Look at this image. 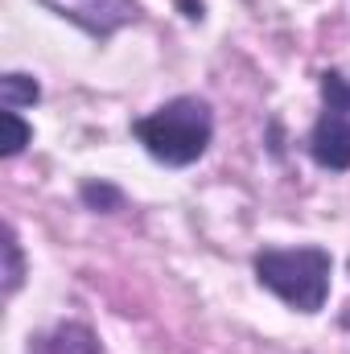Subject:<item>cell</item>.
<instances>
[{
    "label": "cell",
    "instance_id": "1",
    "mask_svg": "<svg viewBox=\"0 0 350 354\" xmlns=\"http://www.w3.org/2000/svg\"><path fill=\"white\" fill-rule=\"evenodd\" d=\"M136 140L149 149L153 161L169 165V169H185L194 161H202V153L210 149L214 136V115L210 103L198 95H177L169 103H161L157 111L140 115L132 124Z\"/></svg>",
    "mask_w": 350,
    "mask_h": 354
},
{
    "label": "cell",
    "instance_id": "2",
    "mask_svg": "<svg viewBox=\"0 0 350 354\" xmlns=\"http://www.w3.org/2000/svg\"><path fill=\"white\" fill-rule=\"evenodd\" d=\"M334 260L326 248H268L256 256V280L297 313H317L330 297Z\"/></svg>",
    "mask_w": 350,
    "mask_h": 354
},
{
    "label": "cell",
    "instance_id": "3",
    "mask_svg": "<svg viewBox=\"0 0 350 354\" xmlns=\"http://www.w3.org/2000/svg\"><path fill=\"white\" fill-rule=\"evenodd\" d=\"M322 95H326V111L317 115L313 132H309V153L322 169L330 174H347L350 169V87L338 71L322 75Z\"/></svg>",
    "mask_w": 350,
    "mask_h": 354
},
{
    "label": "cell",
    "instance_id": "4",
    "mask_svg": "<svg viewBox=\"0 0 350 354\" xmlns=\"http://www.w3.org/2000/svg\"><path fill=\"white\" fill-rule=\"evenodd\" d=\"M50 12H58L62 21L79 25L95 41H107L111 33H120L124 25L140 21V4L136 0H37Z\"/></svg>",
    "mask_w": 350,
    "mask_h": 354
},
{
    "label": "cell",
    "instance_id": "5",
    "mask_svg": "<svg viewBox=\"0 0 350 354\" xmlns=\"http://www.w3.org/2000/svg\"><path fill=\"white\" fill-rule=\"evenodd\" d=\"M29 354H99V338L83 322H58L33 338Z\"/></svg>",
    "mask_w": 350,
    "mask_h": 354
},
{
    "label": "cell",
    "instance_id": "6",
    "mask_svg": "<svg viewBox=\"0 0 350 354\" xmlns=\"http://www.w3.org/2000/svg\"><path fill=\"white\" fill-rule=\"evenodd\" d=\"M0 99H4V107H8V111H21V107H33V103L42 99V87H37V79H33V75L8 71V75L0 79Z\"/></svg>",
    "mask_w": 350,
    "mask_h": 354
},
{
    "label": "cell",
    "instance_id": "7",
    "mask_svg": "<svg viewBox=\"0 0 350 354\" xmlns=\"http://www.w3.org/2000/svg\"><path fill=\"white\" fill-rule=\"evenodd\" d=\"M25 280V256H21V243H17V231L4 227V292L12 297Z\"/></svg>",
    "mask_w": 350,
    "mask_h": 354
},
{
    "label": "cell",
    "instance_id": "8",
    "mask_svg": "<svg viewBox=\"0 0 350 354\" xmlns=\"http://www.w3.org/2000/svg\"><path fill=\"white\" fill-rule=\"evenodd\" d=\"M0 120H4V149H0V153H4V157H17V153L33 140V128H29L17 111H8V107H4Z\"/></svg>",
    "mask_w": 350,
    "mask_h": 354
},
{
    "label": "cell",
    "instance_id": "9",
    "mask_svg": "<svg viewBox=\"0 0 350 354\" xmlns=\"http://www.w3.org/2000/svg\"><path fill=\"white\" fill-rule=\"evenodd\" d=\"M83 202L95 206V210H116V206H120V189H111V185H103V181H99V185L87 181V185H83Z\"/></svg>",
    "mask_w": 350,
    "mask_h": 354
},
{
    "label": "cell",
    "instance_id": "10",
    "mask_svg": "<svg viewBox=\"0 0 350 354\" xmlns=\"http://www.w3.org/2000/svg\"><path fill=\"white\" fill-rule=\"evenodd\" d=\"M342 326H347V330H350V313H347V317H342Z\"/></svg>",
    "mask_w": 350,
    "mask_h": 354
}]
</instances>
